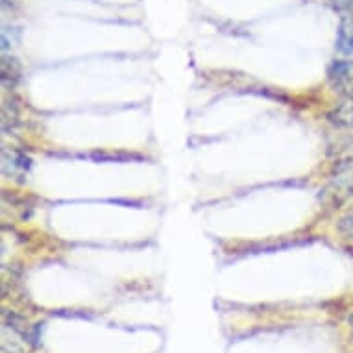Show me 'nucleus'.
<instances>
[{
    "instance_id": "f257e3e1",
    "label": "nucleus",
    "mask_w": 353,
    "mask_h": 353,
    "mask_svg": "<svg viewBox=\"0 0 353 353\" xmlns=\"http://www.w3.org/2000/svg\"><path fill=\"white\" fill-rule=\"evenodd\" d=\"M331 87L346 100H353V59H341L330 67Z\"/></svg>"
},
{
    "instance_id": "f03ea898",
    "label": "nucleus",
    "mask_w": 353,
    "mask_h": 353,
    "mask_svg": "<svg viewBox=\"0 0 353 353\" xmlns=\"http://www.w3.org/2000/svg\"><path fill=\"white\" fill-rule=\"evenodd\" d=\"M333 185L339 192L353 196V150L341 157L333 167Z\"/></svg>"
},
{
    "instance_id": "7ed1b4c3",
    "label": "nucleus",
    "mask_w": 353,
    "mask_h": 353,
    "mask_svg": "<svg viewBox=\"0 0 353 353\" xmlns=\"http://www.w3.org/2000/svg\"><path fill=\"white\" fill-rule=\"evenodd\" d=\"M336 48L344 56L353 58V17L344 19L339 26V35H336Z\"/></svg>"
},
{
    "instance_id": "20e7f679",
    "label": "nucleus",
    "mask_w": 353,
    "mask_h": 353,
    "mask_svg": "<svg viewBox=\"0 0 353 353\" xmlns=\"http://www.w3.org/2000/svg\"><path fill=\"white\" fill-rule=\"evenodd\" d=\"M331 121L341 126H353V100H346L331 113Z\"/></svg>"
},
{
    "instance_id": "39448f33",
    "label": "nucleus",
    "mask_w": 353,
    "mask_h": 353,
    "mask_svg": "<svg viewBox=\"0 0 353 353\" xmlns=\"http://www.w3.org/2000/svg\"><path fill=\"white\" fill-rule=\"evenodd\" d=\"M4 325H6V327H10L15 336H19V339H24V331L17 330V325H15V320L13 319H10V322H6ZM10 342H12L10 339H4V342H2V344H4V352L6 353H24V347H23V344H21V341H13L12 346H10Z\"/></svg>"
},
{
    "instance_id": "423d86ee",
    "label": "nucleus",
    "mask_w": 353,
    "mask_h": 353,
    "mask_svg": "<svg viewBox=\"0 0 353 353\" xmlns=\"http://www.w3.org/2000/svg\"><path fill=\"white\" fill-rule=\"evenodd\" d=\"M336 230L344 235L346 239L353 241V208L336 222Z\"/></svg>"
},
{
    "instance_id": "0eeeda50",
    "label": "nucleus",
    "mask_w": 353,
    "mask_h": 353,
    "mask_svg": "<svg viewBox=\"0 0 353 353\" xmlns=\"http://www.w3.org/2000/svg\"><path fill=\"white\" fill-rule=\"evenodd\" d=\"M333 2L341 12L350 13V17H353V0H333Z\"/></svg>"
},
{
    "instance_id": "6e6552de",
    "label": "nucleus",
    "mask_w": 353,
    "mask_h": 353,
    "mask_svg": "<svg viewBox=\"0 0 353 353\" xmlns=\"http://www.w3.org/2000/svg\"><path fill=\"white\" fill-rule=\"evenodd\" d=\"M350 324H352V330H353V316H352V319H350Z\"/></svg>"
}]
</instances>
